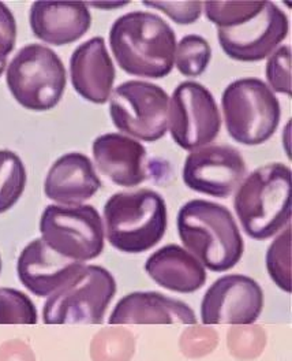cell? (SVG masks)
I'll return each instance as SVG.
<instances>
[{
  "label": "cell",
  "instance_id": "d6a6232c",
  "mask_svg": "<svg viewBox=\"0 0 292 361\" xmlns=\"http://www.w3.org/2000/svg\"><path fill=\"white\" fill-rule=\"evenodd\" d=\"M129 3H90L88 6L91 7H96V8H106V10H113V8H122L125 6H127Z\"/></svg>",
  "mask_w": 292,
  "mask_h": 361
},
{
  "label": "cell",
  "instance_id": "f546056e",
  "mask_svg": "<svg viewBox=\"0 0 292 361\" xmlns=\"http://www.w3.org/2000/svg\"><path fill=\"white\" fill-rule=\"evenodd\" d=\"M142 4L161 11L178 25L197 23L203 14L201 1H144Z\"/></svg>",
  "mask_w": 292,
  "mask_h": 361
},
{
  "label": "cell",
  "instance_id": "2e32d148",
  "mask_svg": "<svg viewBox=\"0 0 292 361\" xmlns=\"http://www.w3.org/2000/svg\"><path fill=\"white\" fill-rule=\"evenodd\" d=\"M93 160L99 171L123 188H134L148 180L146 148L129 135H99L91 145Z\"/></svg>",
  "mask_w": 292,
  "mask_h": 361
},
{
  "label": "cell",
  "instance_id": "ac0fdd59",
  "mask_svg": "<svg viewBox=\"0 0 292 361\" xmlns=\"http://www.w3.org/2000/svg\"><path fill=\"white\" fill-rule=\"evenodd\" d=\"M101 188L94 166L87 155L68 152L55 160L45 177V196L59 205H80Z\"/></svg>",
  "mask_w": 292,
  "mask_h": 361
},
{
  "label": "cell",
  "instance_id": "1f68e13d",
  "mask_svg": "<svg viewBox=\"0 0 292 361\" xmlns=\"http://www.w3.org/2000/svg\"><path fill=\"white\" fill-rule=\"evenodd\" d=\"M0 361H36V355L23 339H10L0 345Z\"/></svg>",
  "mask_w": 292,
  "mask_h": 361
},
{
  "label": "cell",
  "instance_id": "83f0119b",
  "mask_svg": "<svg viewBox=\"0 0 292 361\" xmlns=\"http://www.w3.org/2000/svg\"><path fill=\"white\" fill-rule=\"evenodd\" d=\"M292 52L290 45H280L267 62L265 75L268 87L274 93L292 94Z\"/></svg>",
  "mask_w": 292,
  "mask_h": 361
},
{
  "label": "cell",
  "instance_id": "4dcf8cb0",
  "mask_svg": "<svg viewBox=\"0 0 292 361\" xmlns=\"http://www.w3.org/2000/svg\"><path fill=\"white\" fill-rule=\"evenodd\" d=\"M17 23L11 10L0 1V77L7 66V59L15 48Z\"/></svg>",
  "mask_w": 292,
  "mask_h": 361
},
{
  "label": "cell",
  "instance_id": "7a4b0ae2",
  "mask_svg": "<svg viewBox=\"0 0 292 361\" xmlns=\"http://www.w3.org/2000/svg\"><path fill=\"white\" fill-rule=\"evenodd\" d=\"M177 226L184 249L205 269L225 272L241 262L245 243L224 205L203 199L190 200L180 208Z\"/></svg>",
  "mask_w": 292,
  "mask_h": 361
},
{
  "label": "cell",
  "instance_id": "603a6c76",
  "mask_svg": "<svg viewBox=\"0 0 292 361\" xmlns=\"http://www.w3.org/2000/svg\"><path fill=\"white\" fill-rule=\"evenodd\" d=\"M212 59V47L200 35H187L177 45L175 66L184 77H200Z\"/></svg>",
  "mask_w": 292,
  "mask_h": 361
},
{
  "label": "cell",
  "instance_id": "d4e9b609",
  "mask_svg": "<svg viewBox=\"0 0 292 361\" xmlns=\"http://www.w3.org/2000/svg\"><path fill=\"white\" fill-rule=\"evenodd\" d=\"M267 333L261 326H234L227 334V346L235 359L250 361L260 357L267 346Z\"/></svg>",
  "mask_w": 292,
  "mask_h": 361
},
{
  "label": "cell",
  "instance_id": "484cf974",
  "mask_svg": "<svg viewBox=\"0 0 292 361\" xmlns=\"http://www.w3.org/2000/svg\"><path fill=\"white\" fill-rule=\"evenodd\" d=\"M265 1H206L203 11L217 27H229L255 16Z\"/></svg>",
  "mask_w": 292,
  "mask_h": 361
},
{
  "label": "cell",
  "instance_id": "9c48e42d",
  "mask_svg": "<svg viewBox=\"0 0 292 361\" xmlns=\"http://www.w3.org/2000/svg\"><path fill=\"white\" fill-rule=\"evenodd\" d=\"M170 96L160 85L132 80L120 84L110 97V115L122 135L156 142L168 132Z\"/></svg>",
  "mask_w": 292,
  "mask_h": 361
},
{
  "label": "cell",
  "instance_id": "7c38bea8",
  "mask_svg": "<svg viewBox=\"0 0 292 361\" xmlns=\"http://www.w3.org/2000/svg\"><path fill=\"white\" fill-rule=\"evenodd\" d=\"M248 171L242 154L231 145H206L191 151L184 160L182 178L184 185L206 196L227 199Z\"/></svg>",
  "mask_w": 292,
  "mask_h": 361
},
{
  "label": "cell",
  "instance_id": "3957f363",
  "mask_svg": "<svg viewBox=\"0 0 292 361\" xmlns=\"http://www.w3.org/2000/svg\"><path fill=\"white\" fill-rule=\"evenodd\" d=\"M291 169L267 163L239 183L234 197L238 219L250 238L264 241L291 222Z\"/></svg>",
  "mask_w": 292,
  "mask_h": 361
},
{
  "label": "cell",
  "instance_id": "836d02e7",
  "mask_svg": "<svg viewBox=\"0 0 292 361\" xmlns=\"http://www.w3.org/2000/svg\"><path fill=\"white\" fill-rule=\"evenodd\" d=\"M0 272H1V257H0Z\"/></svg>",
  "mask_w": 292,
  "mask_h": 361
},
{
  "label": "cell",
  "instance_id": "6da1fadb",
  "mask_svg": "<svg viewBox=\"0 0 292 361\" xmlns=\"http://www.w3.org/2000/svg\"><path fill=\"white\" fill-rule=\"evenodd\" d=\"M177 35L170 23L151 11L119 17L110 30L116 63L130 75L160 80L175 66Z\"/></svg>",
  "mask_w": 292,
  "mask_h": 361
},
{
  "label": "cell",
  "instance_id": "e0dca14e",
  "mask_svg": "<svg viewBox=\"0 0 292 361\" xmlns=\"http://www.w3.org/2000/svg\"><path fill=\"white\" fill-rule=\"evenodd\" d=\"M29 23L33 35L45 44H72L82 39L91 26L88 3L34 1Z\"/></svg>",
  "mask_w": 292,
  "mask_h": 361
},
{
  "label": "cell",
  "instance_id": "4316f807",
  "mask_svg": "<svg viewBox=\"0 0 292 361\" xmlns=\"http://www.w3.org/2000/svg\"><path fill=\"white\" fill-rule=\"evenodd\" d=\"M37 310L26 294L0 288V324H36Z\"/></svg>",
  "mask_w": 292,
  "mask_h": 361
},
{
  "label": "cell",
  "instance_id": "cb8c5ba5",
  "mask_svg": "<svg viewBox=\"0 0 292 361\" xmlns=\"http://www.w3.org/2000/svg\"><path fill=\"white\" fill-rule=\"evenodd\" d=\"M291 226L288 225L270 244L267 269L270 279L286 293H291Z\"/></svg>",
  "mask_w": 292,
  "mask_h": 361
},
{
  "label": "cell",
  "instance_id": "ba28073f",
  "mask_svg": "<svg viewBox=\"0 0 292 361\" xmlns=\"http://www.w3.org/2000/svg\"><path fill=\"white\" fill-rule=\"evenodd\" d=\"M116 293L113 274L100 266L81 272L45 301V324H100Z\"/></svg>",
  "mask_w": 292,
  "mask_h": 361
},
{
  "label": "cell",
  "instance_id": "d6986e66",
  "mask_svg": "<svg viewBox=\"0 0 292 361\" xmlns=\"http://www.w3.org/2000/svg\"><path fill=\"white\" fill-rule=\"evenodd\" d=\"M110 324H197L194 311L183 301L158 292H134L118 301Z\"/></svg>",
  "mask_w": 292,
  "mask_h": 361
},
{
  "label": "cell",
  "instance_id": "9a60e30c",
  "mask_svg": "<svg viewBox=\"0 0 292 361\" xmlns=\"http://www.w3.org/2000/svg\"><path fill=\"white\" fill-rule=\"evenodd\" d=\"M70 78L74 90L87 102L106 104L110 100L116 71L103 37H91L72 51Z\"/></svg>",
  "mask_w": 292,
  "mask_h": 361
},
{
  "label": "cell",
  "instance_id": "5bb4252c",
  "mask_svg": "<svg viewBox=\"0 0 292 361\" xmlns=\"http://www.w3.org/2000/svg\"><path fill=\"white\" fill-rule=\"evenodd\" d=\"M85 267L84 263L61 256L36 238L23 248L17 272L23 286L37 297H49L72 281Z\"/></svg>",
  "mask_w": 292,
  "mask_h": 361
},
{
  "label": "cell",
  "instance_id": "5b68a950",
  "mask_svg": "<svg viewBox=\"0 0 292 361\" xmlns=\"http://www.w3.org/2000/svg\"><path fill=\"white\" fill-rule=\"evenodd\" d=\"M6 82L13 97L30 111H49L62 100L68 71L59 55L42 44L23 47L6 70Z\"/></svg>",
  "mask_w": 292,
  "mask_h": 361
},
{
  "label": "cell",
  "instance_id": "4fadbf2b",
  "mask_svg": "<svg viewBox=\"0 0 292 361\" xmlns=\"http://www.w3.org/2000/svg\"><path fill=\"white\" fill-rule=\"evenodd\" d=\"M264 310V292L250 276L229 274L216 279L201 302V319L210 324H254Z\"/></svg>",
  "mask_w": 292,
  "mask_h": 361
},
{
  "label": "cell",
  "instance_id": "30bf717a",
  "mask_svg": "<svg viewBox=\"0 0 292 361\" xmlns=\"http://www.w3.org/2000/svg\"><path fill=\"white\" fill-rule=\"evenodd\" d=\"M222 114L212 92L197 81H183L172 92L168 130L177 145L196 151L210 145L222 130Z\"/></svg>",
  "mask_w": 292,
  "mask_h": 361
},
{
  "label": "cell",
  "instance_id": "f1b7e54d",
  "mask_svg": "<svg viewBox=\"0 0 292 361\" xmlns=\"http://www.w3.org/2000/svg\"><path fill=\"white\" fill-rule=\"evenodd\" d=\"M219 345V334L208 326L194 324L186 329L179 338L182 355L187 359H201L210 355Z\"/></svg>",
  "mask_w": 292,
  "mask_h": 361
},
{
  "label": "cell",
  "instance_id": "52a82bcc",
  "mask_svg": "<svg viewBox=\"0 0 292 361\" xmlns=\"http://www.w3.org/2000/svg\"><path fill=\"white\" fill-rule=\"evenodd\" d=\"M40 233L48 248L74 262L93 260L104 249L103 219L89 204L45 207Z\"/></svg>",
  "mask_w": 292,
  "mask_h": 361
},
{
  "label": "cell",
  "instance_id": "277c9868",
  "mask_svg": "<svg viewBox=\"0 0 292 361\" xmlns=\"http://www.w3.org/2000/svg\"><path fill=\"white\" fill-rule=\"evenodd\" d=\"M103 214L107 240L123 253L151 250L168 226L165 200L152 189L118 192L107 200Z\"/></svg>",
  "mask_w": 292,
  "mask_h": 361
},
{
  "label": "cell",
  "instance_id": "8992f818",
  "mask_svg": "<svg viewBox=\"0 0 292 361\" xmlns=\"http://www.w3.org/2000/svg\"><path fill=\"white\" fill-rule=\"evenodd\" d=\"M222 110L228 135L248 147L261 145L276 133L281 107L276 94L260 78H241L222 94Z\"/></svg>",
  "mask_w": 292,
  "mask_h": 361
},
{
  "label": "cell",
  "instance_id": "44dd1931",
  "mask_svg": "<svg viewBox=\"0 0 292 361\" xmlns=\"http://www.w3.org/2000/svg\"><path fill=\"white\" fill-rule=\"evenodd\" d=\"M134 336L126 329H103L90 342L91 361H132Z\"/></svg>",
  "mask_w": 292,
  "mask_h": 361
},
{
  "label": "cell",
  "instance_id": "7402d4cb",
  "mask_svg": "<svg viewBox=\"0 0 292 361\" xmlns=\"http://www.w3.org/2000/svg\"><path fill=\"white\" fill-rule=\"evenodd\" d=\"M26 169L15 152L0 149V214L11 209L25 192Z\"/></svg>",
  "mask_w": 292,
  "mask_h": 361
},
{
  "label": "cell",
  "instance_id": "ffe728a7",
  "mask_svg": "<svg viewBox=\"0 0 292 361\" xmlns=\"http://www.w3.org/2000/svg\"><path fill=\"white\" fill-rule=\"evenodd\" d=\"M145 271L158 286L177 293H194L206 282L203 264L190 252L175 244L153 252L145 263Z\"/></svg>",
  "mask_w": 292,
  "mask_h": 361
},
{
  "label": "cell",
  "instance_id": "8fae6325",
  "mask_svg": "<svg viewBox=\"0 0 292 361\" xmlns=\"http://www.w3.org/2000/svg\"><path fill=\"white\" fill-rule=\"evenodd\" d=\"M290 23L274 3L264 7L246 21L229 27H217V40L225 55L239 62H260L269 58L288 36Z\"/></svg>",
  "mask_w": 292,
  "mask_h": 361
}]
</instances>
